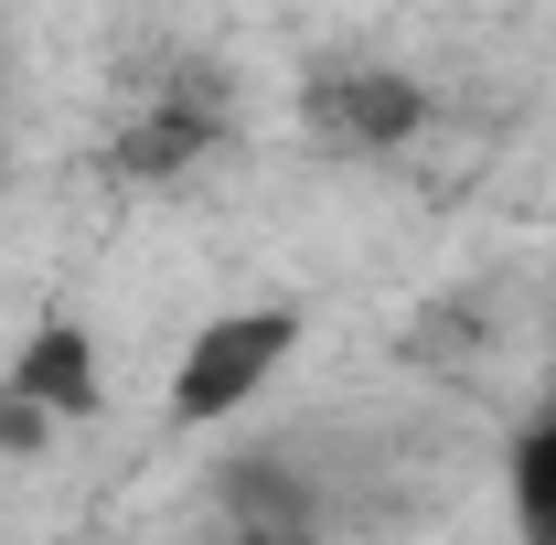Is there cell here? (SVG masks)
Wrapping results in <instances>:
<instances>
[{"instance_id": "6da1fadb", "label": "cell", "mask_w": 556, "mask_h": 545, "mask_svg": "<svg viewBox=\"0 0 556 545\" xmlns=\"http://www.w3.org/2000/svg\"><path fill=\"white\" fill-rule=\"evenodd\" d=\"M300 353V310L289 300H247V310H214L204 332L182 342V364H172V417L182 428H214V417H236L247 396H268V375Z\"/></svg>"}, {"instance_id": "7a4b0ae2", "label": "cell", "mask_w": 556, "mask_h": 545, "mask_svg": "<svg viewBox=\"0 0 556 545\" xmlns=\"http://www.w3.org/2000/svg\"><path fill=\"white\" fill-rule=\"evenodd\" d=\"M300 129L321 139V150H407L417 129H428V86H417L407 65H364V54H343V65H321L311 86H300Z\"/></svg>"}, {"instance_id": "3957f363", "label": "cell", "mask_w": 556, "mask_h": 545, "mask_svg": "<svg viewBox=\"0 0 556 545\" xmlns=\"http://www.w3.org/2000/svg\"><path fill=\"white\" fill-rule=\"evenodd\" d=\"M214 139H225V97H214V75H172V97H150L129 129L108 139V172L118 182H172V172H193Z\"/></svg>"}, {"instance_id": "277c9868", "label": "cell", "mask_w": 556, "mask_h": 545, "mask_svg": "<svg viewBox=\"0 0 556 545\" xmlns=\"http://www.w3.org/2000/svg\"><path fill=\"white\" fill-rule=\"evenodd\" d=\"M0 396L33 407V417H86L97 407V342H86V321H43V332L11 353Z\"/></svg>"}, {"instance_id": "5b68a950", "label": "cell", "mask_w": 556, "mask_h": 545, "mask_svg": "<svg viewBox=\"0 0 556 545\" xmlns=\"http://www.w3.org/2000/svg\"><path fill=\"white\" fill-rule=\"evenodd\" d=\"M503 492H514V535H525V545H556V407L503 449Z\"/></svg>"}, {"instance_id": "8992f818", "label": "cell", "mask_w": 556, "mask_h": 545, "mask_svg": "<svg viewBox=\"0 0 556 545\" xmlns=\"http://www.w3.org/2000/svg\"><path fill=\"white\" fill-rule=\"evenodd\" d=\"M236 545H332V535H300V524H247Z\"/></svg>"}]
</instances>
